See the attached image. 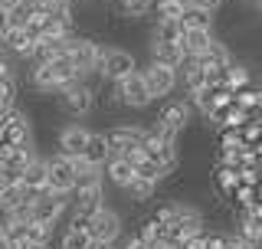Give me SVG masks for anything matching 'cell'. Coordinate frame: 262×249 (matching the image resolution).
Wrapping results in <instances>:
<instances>
[{"label": "cell", "mask_w": 262, "mask_h": 249, "mask_svg": "<svg viewBox=\"0 0 262 249\" xmlns=\"http://www.w3.org/2000/svg\"><path fill=\"white\" fill-rule=\"evenodd\" d=\"M53 236H56V226H49V223H36V220H30L27 239H33V243H46V246H53Z\"/></svg>", "instance_id": "29"}, {"label": "cell", "mask_w": 262, "mask_h": 249, "mask_svg": "<svg viewBox=\"0 0 262 249\" xmlns=\"http://www.w3.org/2000/svg\"><path fill=\"white\" fill-rule=\"evenodd\" d=\"M177 79H180V86H184V92H196V89L207 86V66L200 59H190V56H187L177 69Z\"/></svg>", "instance_id": "14"}, {"label": "cell", "mask_w": 262, "mask_h": 249, "mask_svg": "<svg viewBox=\"0 0 262 249\" xmlns=\"http://www.w3.org/2000/svg\"><path fill=\"white\" fill-rule=\"evenodd\" d=\"M115 92H118L121 109H131V112H141V109H147V105L154 102L151 92H147V82L141 76V69L131 72V76H125L121 82H115Z\"/></svg>", "instance_id": "6"}, {"label": "cell", "mask_w": 262, "mask_h": 249, "mask_svg": "<svg viewBox=\"0 0 262 249\" xmlns=\"http://www.w3.org/2000/svg\"><path fill=\"white\" fill-rule=\"evenodd\" d=\"M170 249H200V233H196V236H180Z\"/></svg>", "instance_id": "31"}, {"label": "cell", "mask_w": 262, "mask_h": 249, "mask_svg": "<svg viewBox=\"0 0 262 249\" xmlns=\"http://www.w3.org/2000/svg\"><path fill=\"white\" fill-rule=\"evenodd\" d=\"M89 233H92V239L98 246L102 243H118V239L125 236V213L105 203L102 210L89 220Z\"/></svg>", "instance_id": "4"}, {"label": "cell", "mask_w": 262, "mask_h": 249, "mask_svg": "<svg viewBox=\"0 0 262 249\" xmlns=\"http://www.w3.org/2000/svg\"><path fill=\"white\" fill-rule=\"evenodd\" d=\"M13 249H49L46 243H33V239H23V243H16Z\"/></svg>", "instance_id": "33"}, {"label": "cell", "mask_w": 262, "mask_h": 249, "mask_svg": "<svg viewBox=\"0 0 262 249\" xmlns=\"http://www.w3.org/2000/svg\"><path fill=\"white\" fill-rule=\"evenodd\" d=\"M196 59H200L203 66H229V63H233L236 59V56H233V49H229V43H226V39H213V43L207 46V53H203V56H196Z\"/></svg>", "instance_id": "22"}, {"label": "cell", "mask_w": 262, "mask_h": 249, "mask_svg": "<svg viewBox=\"0 0 262 249\" xmlns=\"http://www.w3.org/2000/svg\"><path fill=\"white\" fill-rule=\"evenodd\" d=\"M180 236H196L207 230V217L196 203H187V200H174V226Z\"/></svg>", "instance_id": "9"}, {"label": "cell", "mask_w": 262, "mask_h": 249, "mask_svg": "<svg viewBox=\"0 0 262 249\" xmlns=\"http://www.w3.org/2000/svg\"><path fill=\"white\" fill-rule=\"evenodd\" d=\"M151 59L161 66H170V69H180V63L187 59V53L180 49V43H161V39H151Z\"/></svg>", "instance_id": "18"}, {"label": "cell", "mask_w": 262, "mask_h": 249, "mask_svg": "<svg viewBox=\"0 0 262 249\" xmlns=\"http://www.w3.org/2000/svg\"><path fill=\"white\" fill-rule=\"evenodd\" d=\"M135 174L138 177H144V180H154V184H164V180L170 177L167 171H164V164H158V161H151V157H141V161H135Z\"/></svg>", "instance_id": "26"}, {"label": "cell", "mask_w": 262, "mask_h": 249, "mask_svg": "<svg viewBox=\"0 0 262 249\" xmlns=\"http://www.w3.org/2000/svg\"><path fill=\"white\" fill-rule=\"evenodd\" d=\"M216 39V33L213 30H184V36H180V49H184L190 59H196V56L207 53V46Z\"/></svg>", "instance_id": "17"}, {"label": "cell", "mask_w": 262, "mask_h": 249, "mask_svg": "<svg viewBox=\"0 0 262 249\" xmlns=\"http://www.w3.org/2000/svg\"><path fill=\"white\" fill-rule=\"evenodd\" d=\"M115 10L125 20H144L154 13V0H115Z\"/></svg>", "instance_id": "24"}, {"label": "cell", "mask_w": 262, "mask_h": 249, "mask_svg": "<svg viewBox=\"0 0 262 249\" xmlns=\"http://www.w3.org/2000/svg\"><path fill=\"white\" fill-rule=\"evenodd\" d=\"M141 66H138V56L131 53L128 46H105L102 53V66H98V76L108 79V82H121L125 76L131 72H138Z\"/></svg>", "instance_id": "3"}, {"label": "cell", "mask_w": 262, "mask_h": 249, "mask_svg": "<svg viewBox=\"0 0 262 249\" xmlns=\"http://www.w3.org/2000/svg\"><path fill=\"white\" fill-rule=\"evenodd\" d=\"M158 121H167L170 128H177V131H187L190 128V118H193V105H190V98H161V109L158 115H154Z\"/></svg>", "instance_id": "10"}, {"label": "cell", "mask_w": 262, "mask_h": 249, "mask_svg": "<svg viewBox=\"0 0 262 249\" xmlns=\"http://www.w3.org/2000/svg\"><path fill=\"white\" fill-rule=\"evenodd\" d=\"M0 49L10 53V56H16V59H30L33 39H30V33L23 30V27H10L4 36H0Z\"/></svg>", "instance_id": "13"}, {"label": "cell", "mask_w": 262, "mask_h": 249, "mask_svg": "<svg viewBox=\"0 0 262 249\" xmlns=\"http://www.w3.org/2000/svg\"><path fill=\"white\" fill-rule=\"evenodd\" d=\"M0 249H13V246H10V239L4 236V230H0Z\"/></svg>", "instance_id": "35"}, {"label": "cell", "mask_w": 262, "mask_h": 249, "mask_svg": "<svg viewBox=\"0 0 262 249\" xmlns=\"http://www.w3.org/2000/svg\"><path fill=\"white\" fill-rule=\"evenodd\" d=\"M108 135V144H112V154H121L128 157L131 164L144 157V148H141V138H144V128L135 121H115L112 128H105Z\"/></svg>", "instance_id": "1"}, {"label": "cell", "mask_w": 262, "mask_h": 249, "mask_svg": "<svg viewBox=\"0 0 262 249\" xmlns=\"http://www.w3.org/2000/svg\"><path fill=\"white\" fill-rule=\"evenodd\" d=\"M85 138H89L85 125L69 121V125H62V128L56 131V151H62L69 157H82V151H85Z\"/></svg>", "instance_id": "11"}, {"label": "cell", "mask_w": 262, "mask_h": 249, "mask_svg": "<svg viewBox=\"0 0 262 249\" xmlns=\"http://www.w3.org/2000/svg\"><path fill=\"white\" fill-rule=\"evenodd\" d=\"M39 7H43L39 0H20V4H16L13 10H10V27H27V23L33 20V13H36Z\"/></svg>", "instance_id": "27"}, {"label": "cell", "mask_w": 262, "mask_h": 249, "mask_svg": "<svg viewBox=\"0 0 262 249\" xmlns=\"http://www.w3.org/2000/svg\"><path fill=\"white\" fill-rule=\"evenodd\" d=\"M98 243L92 239L89 230H79V226H66L62 236H59V249H95Z\"/></svg>", "instance_id": "23"}, {"label": "cell", "mask_w": 262, "mask_h": 249, "mask_svg": "<svg viewBox=\"0 0 262 249\" xmlns=\"http://www.w3.org/2000/svg\"><path fill=\"white\" fill-rule=\"evenodd\" d=\"M23 184H27L30 190H39V187H46V180H49V164H46V157L43 154H36L33 161L23 168Z\"/></svg>", "instance_id": "20"}, {"label": "cell", "mask_w": 262, "mask_h": 249, "mask_svg": "<svg viewBox=\"0 0 262 249\" xmlns=\"http://www.w3.org/2000/svg\"><path fill=\"white\" fill-rule=\"evenodd\" d=\"M141 76L147 82V92H151L154 102H161V98H170L174 95V89L180 86L177 79V69H170V66H161L154 59H147V66H141Z\"/></svg>", "instance_id": "5"}, {"label": "cell", "mask_w": 262, "mask_h": 249, "mask_svg": "<svg viewBox=\"0 0 262 249\" xmlns=\"http://www.w3.org/2000/svg\"><path fill=\"white\" fill-rule=\"evenodd\" d=\"M46 164H49V180L46 184L53 187L56 194H72V190H76V157L56 151V154L46 157Z\"/></svg>", "instance_id": "7"}, {"label": "cell", "mask_w": 262, "mask_h": 249, "mask_svg": "<svg viewBox=\"0 0 262 249\" xmlns=\"http://www.w3.org/2000/svg\"><path fill=\"white\" fill-rule=\"evenodd\" d=\"M16 4H20V0H0V7H4V10H13Z\"/></svg>", "instance_id": "34"}, {"label": "cell", "mask_w": 262, "mask_h": 249, "mask_svg": "<svg viewBox=\"0 0 262 249\" xmlns=\"http://www.w3.org/2000/svg\"><path fill=\"white\" fill-rule=\"evenodd\" d=\"M190 4L203 7V10H210V13H220V10H223V7L229 4V0H190Z\"/></svg>", "instance_id": "30"}, {"label": "cell", "mask_w": 262, "mask_h": 249, "mask_svg": "<svg viewBox=\"0 0 262 249\" xmlns=\"http://www.w3.org/2000/svg\"><path fill=\"white\" fill-rule=\"evenodd\" d=\"M102 53H105V46L98 36H92V33H72L69 56H72V63H76V69L82 76H95L98 66H102Z\"/></svg>", "instance_id": "2"}, {"label": "cell", "mask_w": 262, "mask_h": 249, "mask_svg": "<svg viewBox=\"0 0 262 249\" xmlns=\"http://www.w3.org/2000/svg\"><path fill=\"white\" fill-rule=\"evenodd\" d=\"M105 206V184H89L76 187L69 194V213H82V217H95Z\"/></svg>", "instance_id": "8"}, {"label": "cell", "mask_w": 262, "mask_h": 249, "mask_svg": "<svg viewBox=\"0 0 262 249\" xmlns=\"http://www.w3.org/2000/svg\"><path fill=\"white\" fill-rule=\"evenodd\" d=\"M7 30H10V10H4V7H0V36H4Z\"/></svg>", "instance_id": "32"}, {"label": "cell", "mask_w": 262, "mask_h": 249, "mask_svg": "<svg viewBox=\"0 0 262 249\" xmlns=\"http://www.w3.org/2000/svg\"><path fill=\"white\" fill-rule=\"evenodd\" d=\"M180 36H184V23L180 20H158V16H154L151 39H161V43H180Z\"/></svg>", "instance_id": "25"}, {"label": "cell", "mask_w": 262, "mask_h": 249, "mask_svg": "<svg viewBox=\"0 0 262 249\" xmlns=\"http://www.w3.org/2000/svg\"><path fill=\"white\" fill-rule=\"evenodd\" d=\"M131 180H135V164H131L128 157H121V154H112L108 164H105V184L121 190V187H128Z\"/></svg>", "instance_id": "12"}, {"label": "cell", "mask_w": 262, "mask_h": 249, "mask_svg": "<svg viewBox=\"0 0 262 249\" xmlns=\"http://www.w3.org/2000/svg\"><path fill=\"white\" fill-rule=\"evenodd\" d=\"M180 23H184V30H213L216 13H210V10H203V7H196V4H190V0H187Z\"/></svg>", "instance_id": "19"}, {"label": "cell", "mask_w": 262, "mask_h": 249, "mask_svg": "<svg viewBox=\"0 0 262 249\" xmlns=\"http://www.w3.org/2000/svg\"><path fill=\"white\" fill-rule=\"evenodd\" d=\"M82 157H85L89 164H98V168H105L112 157V144H108V135L105 131H89L85 138V151H82Z\"/></svg>", "instance_id": "15"}, {"label": "cell", "mask_w": 262, "mask_h": 249, "mask_svg": "<svg viewBox=\"0 0 262 249\" xmlns=\"http://www.w3.org/2000/svg\"><path fill=\"white\" fill-rule=\"evenodd\" d=\"M138 233H141L151 246H167V233H170V226H167V223H161V220L151 213V217H144L141 223H138Z\"/></svg>", "instance_id": "21"}, {"label": "cell", "mask_w": 262, "mask_h": 249, "mask_svg": "<svg viewBox=\"0 0 262 249\" xmlns=\"http://www.w3.org/2000/svg\"><path fill=\"white\" fill-rule=\"evenodd\" d=\"M95 249H121L118 243H102V246H95Z\"/></svg>", "instance_id": "36"}, {"label": "cell", "mask_w": 262, "mask_h": 249, "mask_svg": "<svg viewBox=\"0 0 262 249\" xmlns=\"http://www.w3.org/2000/svg\"><path fill=\"white\" fill-rule=\"evenodd\" d=\"M187 0H154V16L158 20H180Z\"/></svg>", "instance_id": "28"}, {"label": "cell", "mask_w": 262, "mask_h": 249, "mask_svg": "<svg viewBox=\"0 0 262 249\" xmlns=\"http://www.w3.org/2000/svg\"><path fill=\"white\" fill-rule=\"evenodd\" d=\"M249 4H252V7H256V10L262 13V0H249Z\"/></svg>", "instance_id": "38"}, {"label": "cell", "mask_w": 262, "mask_h": 249, "mask_svg": "<svg viewBox=\"0 0 262 249\" xmlns=\"http://www.w3.org/2000/svg\"><path fill=\"white\" fill-rule=\"evenodd\" d=\"M95 4H105V0H95Z\"/></svg>", "instance_id": "39"}, {"label": "cell", "mask_w": 262, "mask_h": 249, "mask_svg": "<svg viewBox=\"0 0 262 249\" xmlns=\"http://www.w3.org/2000/svg\"><path fill=\"white\" fill-rule=\"evenodd\" d=\"M43 7H56V4H62V0H39Z\"/></svg>", "instance_id": "37"}, {"label": "cell", "mask_w": 262, "mask_h": 249, "mask_svg": "<svg viewBox=\"0 0 262 249\" xmlns=\"http://www.w3.org/2000/svg\"><path fill=\"white\" fill-rule=\"evenodd\" d=\"M158 187H161V184H154V180H144V177H138V174H135V180H131L128 187H121V194H125V200H128L131 206H144V203L154 200Z\"/></svg>", "instance_id": "16"}]
</instances>
